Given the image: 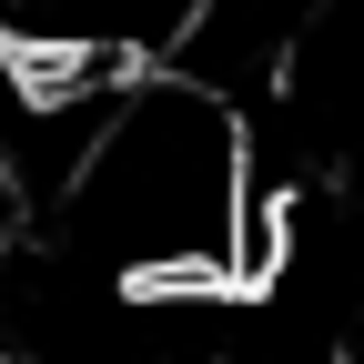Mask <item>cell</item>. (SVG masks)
I'll use <instances>...</instances> for the list:
<instances>
[{
	"label": "cell",
	"instance_id": "1",
	"mask_svg": "<svg viewBox=\"0 0 364 364\" xmlns=\"http://www.w3.org/2000/svg\"><path fill=\"white\" fill-rule=\"evenodd\" d=\"M243 182H253V132L223 91L182 71H132L51 203L71 263H102L142 294H223Z\"/></svg>",
	"mask_w": 364,
	"mask_h": 364
}]
</instances>
